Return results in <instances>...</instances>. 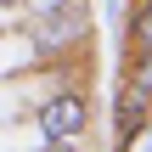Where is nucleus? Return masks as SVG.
Wrapping results in <instances>:
<instances>
[{"mask_svg": "<svg viewBox=\"0 0 152 152\" xmlns=\"http://www.w3.org/2000/svg\"><path fill=\"white\" fill-rule=\"evenodd\" d=\"M130 85L152 90V45H147V51H135V73H130Z\"/></svg>", "mask_w": 152, "mask_h": 152, "instance_id": "obj_5", "label": "nucleus"}, {"mask_svg": "<svg viewBox=\"0 0 152 152\" xmlns=\"http://www.w3.org/2000/svg\"><path fill=\"white\" fill-rule=\"evenodd\" d=\"M147 107H152V90H141V85H124L118 90V147L147 124Z\"/></svg>", "mask_w": 152, "mask_h": 152, "instance_id": "obj_3", "label": "nucleus"}, {"mask_svg": "<svg viewBox=\"0 0 152 152\" xmlns=\"http://www.w3.org/2000/svg\"><path fill=\"white\" fill-rule=\"evenodd\" d=\"M0 6H23V0H0Z\"/></svg>", "mask_w": 152, "mask_h": 152, "instance_id": "obj_7", "label": "nucleus"}, {"mask_svg": "<svg viewBox=\"0 0 152 152\" xmlns=\"http://www.w3.org/2000/svg\"><path fill=\"white\" fill-rule=\"evenodd\" d=\"M85 124H90L85 90H56L51 102H39V141L45 147H68L73 135H85Z\"/></svg>", "mask_w": 152, "mask_h": 152, "instance_id": "obj_2", "label": "nucleus"}, {"mask_svg": "<svg viewBox=\"0 0 152 152\" xmlns=\"http://www.w3.org/2000/svg\"><path fill=\"white\" fill-rule=\"evenodd\" d=\"M28 11H62V6H79V0H23Z\"/></svg>", "mask_w": 152, "mask_h": 152, "instance_id": "obj_6", "label": "nucleus"}, {"mask_svg": "<svg viewBox=\"0 0 152 152\" xmlns=\"http://www.w3.org/2000/svg\"><path fill=\"white\" fill-rule=\"evenodd\" d=\"M23 34H28L34 56H62V51H73V45L90 34V0L62 6V11H28Z\"/></svg>", "mask_w": 152, "mask_h": 152, "instance_id": "obj_1", "label": "nucleus"}, {"mask_svg": "<svg viewBox=\"0 0 152 152\" xmlns=\"http://www.w3.org/2000/svg\"><path fill=\"white\" fill-rule=\"evenodd\" d=\"M130 45L147 51L152 45V0H135V17H130Z\"/></svg>", "mask_w": 152, "mask_h": 152, "instance_id": "obj_4", "label": "nucleus"}]
</instances>
